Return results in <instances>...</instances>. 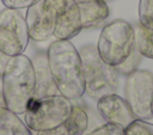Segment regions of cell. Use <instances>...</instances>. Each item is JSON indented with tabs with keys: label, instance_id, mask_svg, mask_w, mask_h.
<instances>
[{
	"label": "cell",
	"instance_id": "cell-1",
	"mask_svg": "<svg viewBox=\"0 0 153 135\" xmlns=\"http://www.w3.org/2000/svg\"><path fill=\"white\" fill-rule=\"evenodd\" d=\"M45 54L59 93L71 100L80 99L85 93V81L81 57L75 45L69 39H55Z\"/></svg>",
	"mask_w": 153,
	"mask_h": 135
},
{
	"label": "cell",
	"instance_id": "cell-2",
	"mask_svg": "<svg viewBox=\"0 0 153 135\" xmlns=\"http://www.w3.org/2000/svg\"><path fill=\"white\" fill-rule=\"evenodd\" d=\"M4 105L16 115H23L33 97L35 70L30 57L24 54L11 56L1 74Z\"/></svg>",
	"mask_w": 153,
	"mask_h": 135
},
{
	"label": "cell",
	"instance_id": "cell-3",
	"mask_svg": "<svg viewBox=\"0 0 153 135\" xmlns=\"http://www.w3.org/2000/svg\"><path fill=\"white\" fill-rule=\"evenodd\" d=\"M79 54L82 62L85 93L96 100L102 96L115 93L118 88V73L102 60L96 45L85 44Z\"/></svg>",
	"mask_w": 153,
	"mask_h": 135
},
{
	"label": "cell",
	"instance_id": "cell-4",
	"mask_svg": "<svg viewBox=\"0 0 153 135\" xmlns=\"http://www.w3.org/2000/svg\"><path fill=\"white\" fill-rule=\"evenodd\" d=\"M73 110L72 100L62 94L31 98L25 112L24 122L30 130H49L65 122Z\"/></svg>",
	"mask_w": 153,
	"mask_h": 135
},
{
	"label": "cell",
	"instance_id": "cell-5",
	"mask_svg": "<svg viewBox=\"0 0 153 135\" xmlns=\"http://www.w3.org/2000/svg\"><path fill=\"white\" fill-rule=\"evenodd\" d=\"M96 48L105 63L112 67L122 63L135 49L134 26L124 19L110 22L102 29Z\"/></svg>",
	"mask_w": 153,
	"mask_h": 135
},
{
	"label": "cell",
	"instance_id": "cell-6",
	"mask_svg": "<svg viewBox=\"0 0 153 135\" xmlns=\"http://www.w3.org/2000/svg\"><path fill=\"white\" fill-rule=\"evenodd\" d=\"M25 17L19 10L5 7L0 11V51L6 56L23 54L29 44Z\"/></svg>",
	"mask_w": 153,
	"mask_h": 135
},
{
	"label": "cell",
	"instance_id": "cell-7",
	"mask_svg": "<svg viewBox=\"0 0 153 135\" xmlns=\"http://www.w3.org/2000/svg\"><path fill=\"white\" fill-rule=\"evenodd\" d=\"M126 100L135 118L148 121L153 117V74L146 69H136L127 75Z\"/></svg>",
	"mask_w": 153,
	"mask_h": 135
},
{
	"label": "cell",
	"instance_id": "cell-8",
	"mask_svg": "<svg viewBox=\"0 0 153 135\" xmlns=\"http://www.w3.org/2000/svg\"><path fill=\"white\" fill-rule=\"evenodd\" d=\"M25 22L29 36L35 42H44L54 36L56 7L54 0H37L27 7Z\"/></svg>",
	"mask_w": 153,
	"mask_h": 135
},
{
	"label": "cell",
	"instance_id": "cell-9",
	"mask_svg": "<svg viewBox=\"0 0 153 135\" xmlns=\"http://www.w3.org/2000/svg\"><path fill=\"white\" fill-rule=\"evenodd\" d=\"M56 7V25L54 37L56 39H71L81 30V20L76 0H54Z\"/></svg>",
	"mask_w": 153,
	"mask_h": 135
},
{
	"label": "cell",
	"instance_id": "cell-10",
	"mask_svg": "<svg viewBox=\"0 0 153 135\" xmlns=\"http://www.w3.org/2000/svg\"><path fill=\"white\" fill-rule=\"evenodd\" d=\"M97 110L106 122L123 128L135 119L127 100L116 93H109L98 98Z\"/></svg>",
	"mask_w": 153,
	"mask_h": 135
},
{
	"label": "cell",
	"instance_id": "cell-11",
	"mask_svg": "<svg viewBox=\"0 0 153 135\" xmlns=\"http://www.w3.org/2000/svg\"><path fill=\"white\" fill-rule=\"evenodd\" d=\"M32 61L33 70H35V91H33V98L45 97V96H53L59 94L57 87L54 82V79L51 76L47 54L38 53Z\"/></svg>",
	"mask_w": 153,
	"mask_h": 135
},
{
	"label": "cell",
	"instance_id": "cell-12",
	"mask_svg": "<svg viewBox=\"0 0 153 135\" xmlns=\"http://www.w3.org/2000/svg\"><path fill=\"white\" fill-rule=\"evenodd\" d=\"M82 29H92L103 24L110 16V8L104 0L78 1Z\"/></svg>",
	"mask_w": 153,
	"mask_h": 135
},
{
	"label": "cell",
	"instance_id": "cell-13",
	"mask_svg": "<svg viewBox=\"0 0 153 135\" xmlns=\"http://www.w3.org/2000/svg\"><path fill=\"white\" fill-rule=\"evenodd\" d=\"M87 125L88 117L86 111L80 106L73 105V110L65 122L53 129L37 131V135H82Z\"/></svg>",
	"mask_w": 153,
	"mask_h": 135
},
{
	"label": "cell",
	"instance_id": "cell-14",
	"mask_svg": "<svg viewBox=\"0 0 153 135\" xmlns=\"http://www.w3.org/2000/svg\"><path fill=\"white\" fill-rule=\"evenodd\" d=\"M0 135H32L29 127L6 106H0Z\"/></svg>",
	"mask_w": 153,
	"mask_h": 135
},
{
	"label": "cell",
	"instance_id": "cell-15",
	"mask_svg": "<svg viewBox=\"0 0 153 135\" xmlns=\"http://www.w3.org/2000/svg\"><path fill=\"white\" fill-rule=\"evenodd\" d=\"M135 36V49L141 56L153 60V30L137 24L134 26Z\"/></svg>",
	"mask_w": 153,
	"mask_h": 135
},
{
	"label": "cell",
	"instance_id": "cell-16",
	"mask_svg": "<svg viewBox=\"0 0 153 135\" xmlns=\"http://www.w3.org/2000/svg\"><path fill=\"white\" fill-rule=\"evenodd\" d=\"M141 55H140V53L136 50V49H134L133 51H131V54L122 62V63H120V65H117V66H115L114 68H115V70L118 73V75H129L130 73H133L134 70H136V69H139V65H140V62H141Z\"/></svg>",
	"mask_w": 153,
	"mask_h": 135
},
{
	"label": "cell",
	"instance_id": "cell-17",
	"mask_svg": "<svg viewBox=\"0 0 153 135\" xmlns=\"http://www.w3.org/2000/svg\"><path fill=\"white\" fill-rule=\"evenodd\" d=\"M124 135H153V124L140 118H135L124 128Z\"/></svg>",
	"mask_w": 153,
	"mask_h": 135
},
{
	"label": "cell",
	"instance_id": "cell-18",
	"mask_svg": "<svg viewBox=\"0 0 153 135\" xmlns=\"http://www.w3.org/2000/svg\"><path fill=\"white\" fill-rule=\"evenodd\" d=\"M139 23L153 30V0H139Z\"/></svg>",
	"mask_w": 153,
	"mask_h": 135
},
{
	"label": "cell",
	"instance_id": "cell-19",
	"mask_svg": "<svg viewBox=\"0 0 153 135\" xmlns=\"http://www.w3.org/2000/svg\"><path fill=\"white\" fill-rule=\"evenodd\" d=\"M87 135H124V128L108 122V123L96 128Z\"/></svg>",
	"mask_w": 153,
	"mask_h": 135
},
{
	"label": "cell",
	"instance_id": "cell-20",
	"mask_svg": "<svg viewBox=\"0 0 153 135\" xmlns=\"http://www.w3.org/2000/svg\"><path fill=\"white\" fill-rule=\"evenodd\" d=\"M37 0H1L2 5L8 8H14V10H22V8H27L32 4H35Z\"/></svg>",
	"mask_w": 153,
	"mask_h": 135
},
{
	"label": "cell",
	"instance_id": "cell-21",
	"mask_svg": "<svg viewBox=\"0 0 153 135\" xmlns=\"http://www.w3.org/2000/svg\"><path fill=\"white\" fill-rule=\"evenodd\" d=\"M8 59H10L8 56H6L5 54H2L0 51V76H1L2 72H4V69H5V66H6L7 61H8Z\"/></svg>",
	"mask_w": 153,
	"mask_h": 135
},
{
	"label": "cell",
	"instance_id": "cell-22",
	"mask_svg": "<svg viewBox=\"0 0 153 135\" xmlns=\"http://www.w3.org/2000/svg\"><path fill=\"white\" fill-rule=\"evenodd\" d=\"M76 1H81V0H76ZM104 1H106V2H108V1H112V0H104Z\"/></svg>",
	"mask_w": 153,
	"mask_h": 135
},
{
	"label": "cell",
	"instance_id": "cell-23",
	"mask_svg": "<svg viewBox=\"0 0 153 135\" xmlns=\"http://www.w3.org/2000/svg\"><path fill=\"white\" fill-rule=\"evenodd\" d=\"M152 113H153V100H152Z\"/></svg>",
	"mask_w": 153,
	"mask_h": 135
},
{
	"label": "cell",
	"instance_id": "cell-24",
	"mask_svg": "<svg viewBox=\"0 0 153 135\" xmlns=\"http://www.w3.org/2000/svg\"><path fill=\"white\" fill-rule=\"evenodd\" d=\"M0 106H1V105H0Z\"/></svg>",
	"mask_w": 153,
	"mask_h": 135
}]
</instances>
